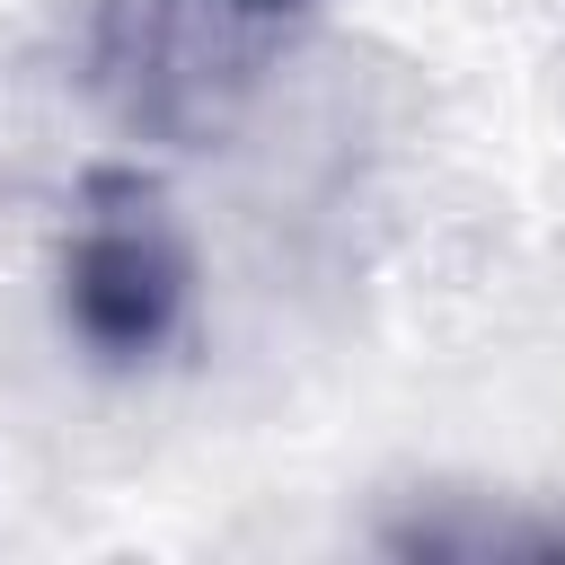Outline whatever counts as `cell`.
I'll return each mask as SVG.
<instances>
[{
    "label": "cell",
    "instance_id": "6da1fadb",
    "mask_svg": "<svg viewBox=\"0 0 565 565\" xmlns=\"http://www.w3.org/2000/svg\"><path fill=\"white\" fill-rule=\"evenodd\" d=\"M300 26L309 0H88L79 62L124 132L194 150L256 106Z\"/></svg>",
    "mask_w": 565,
    "mask_h": 565
},
{
    "label": "cell",
    "instance_id": "7a4b0ae2",
    "mask_svg": "<svg viewBox=\"0 0 565 565\" xmlns=\"http://www.w3.org/2000/svg\"><path fill=\"white\" fill-rule=\"evenodd\" d=\"M53 291H62L71 344L88 362L141 371V362L177 353V335L194 318V247H185L168 194L132 168L79 177L62 256H53Z\"/></svg>",
    "mask_w": 565,
    "mask_h": 565
},
{
    "label": "cell",
    "instance_id": "3957f363",
    "mask_svg": "<svg viewBox=\"0 0 565 565\" xmlns=\"http://www.w3.org/2000/svg\"><path fill=\"white\" fill-rule=\"evenodd\" d=\"M371 547L406 565H565V512L503 486H406L371 512Z\"/></svg>",
    "mask_w": 565,
    "mask_h": 565
}]
</instances>
